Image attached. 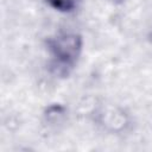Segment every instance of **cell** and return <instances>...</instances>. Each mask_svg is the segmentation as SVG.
<instances>
[{
    "mask_svg": "<svg viewBox=\"0 0 152 152\" xmlns=\"http://www.w3.org/2000/svg\"><path fill=\"white\" fill-rule=\"evenodd\" d=\"M78 0H46V2L55 10L61 12H71L76 8Z\"/></svg>",
    "mask_w": 152,
    "mask_h": 152,
    "instance_id": "obj_2",
    "label": "cell"
},
{
    "mask_svg": "<svg viewBox=\"0 0 152 152\" xmlns=\"http://www.w3.org/2000/svg\"><path fill=\"white\" fill-rule=\"evenodd\" d=\"M82 49V38L76 33H61L49 40V50L59 66H71Z\"/></svg>",
    "mask_w": 152,
    "mask_h": 152,
    "instance_id": "obj_1",
    "label": "cell"
},
{
    "mask_svg": "<svg viewBox=\"0 0 152 152\" xmlns=\"http://www.w3.org/2000/svg\"><path fill=\"white\" fill-rule=\"evenodd\" d=\"M63 114H64V108L63 107H61V106H51L48 109V112H46L45 115H46V118H48L49 121H55L56 118L58 119Z\"/></svg>",
    "mask_w": 152,
    "mask_h": 152,
    "instance_id": "obj_3",
    "label": "cell"
}]
</instances>
